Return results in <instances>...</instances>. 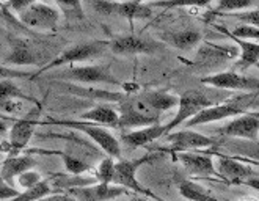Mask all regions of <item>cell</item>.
Listing matches in <instances>:
<instances>
[{
    "label": "cell",
    "mask_w": 259,
    "mask_h": 201,
    "mask_svg": "<svg viewBox=\"0 0 259 201\" xmlns=\"http://www.w3.org/2000/svg\"><path fill=\"white\" fill-rule=\"evenodd\" d=\"M231 99L230 91L215 90V88H203V90H189L184 95L179 96L176 116L166 125V135L175 132L176 128L184 125L201 110L209 109L219 104H223Z\"/></svg>",
    "instance_id": "1"
},
{
    "label": "cell",
    "mask_w": 259,
    "mask_h": 201,
    "mask_svg": "<svg viewBox=\"0 0 259 201\" xmlns=\"http://www.w3.org/2000/svg\"><path fill=\"white\" fill-rule=\"evenodd\" d=\"M48 123H52V125L62 126V128H68V129H74L83 132L85 135H88L91 140H93L104 152H107V156L112 159H121V145L118 138L109 132L105 128L93 125V123H87V121H80V119H48Z\"/></svg>",
    "instance_id": "2"
},
{
    "label": "cell",
    "mask_w": 259,
    "mask_h": 201,
    "mask_svg": "<svg viewBox=\"0 0 259 201\" xmlns=\"http://www.w3.org/2000/svg\"><path fill=\"white\" fill-rule=\"evenodd\" d=\"M119 115V128L118 129H142L146 126L159 125L160 118L157 113L149 110L146 104L142 101L140 96H131L126 95V98L121 101L116 107Z\"/></svg>",
    "instance_id": "3"
},
{
    "label": "cell",
    "mask_w": 259,
    "mask_h": 201,
    "mask_svg": "<svg viewBox=\"0 0 259 201\" xmlns=\"http://www.w3.org/2000/svg\"><path fill=\"white\" fill-rule=\"evenodd\" d=\"M254 96H256V93H251V95H245V96H240V98H231L230 101H226L223 104L209 107V109L201 110L192 119H189L186 123V126H187V129H190L195 126L207 125V123L222 121V119L233 118V116H240L243 113H247L245 109L253 102Z\"/></svg>",
    "instance_id": "4"
},
{
    "label": "cell",
    "mask_w": 259,
    "mask_h": 201,
    "mask_svg": "<svg viewBox=\"0 0 259 201\" xmlns=\"http://www.w3.org/2000/svg\"><path fill=\"white\" fill-rule=\"evenodd\" d=\"M162 156V154L157 152H151L146 154V156L135 159V160H118L115 162V175H113V185H118V187H123L126 190H134L137 193H143L146 196H151L152 193L149 190H146L143 185L137 179V170H139L142 165H145L146 162L156 160Z\"/></svg>",
    "instance_id": "5"
},
{
    "label": "cell",
    "mask_w": 259,
    "mask_h": 201,
    "mask_svg": "<svg viewBox=\"0 0 259 201\" xmlns=\"http://www.w3.org/2000/svg\"><path fill=\"white\" fill-rule=\"evenodd\" d=\"M60 10L55 4L46 2H30V5L19 14V21L38 32H49L54 30L60 21Z\"/></svg>",
    "instance_id": "6"
},
{
    "label": "cell",
    "mask_w": 259,
    "mask_h": 201,
    "mask_svg": "<svg viewBox=\"0 0 259 201\" xmlns=\"http://www.w3.org/2000/svg\"><path fill=\"white\" fill-rule=\"evenodd\" d=\"M236 46H219L212 43H203L198 48L196 57L193 60V66L198 71H206L210 72L209 75H212L215 69L225 65L226 61L236 58Z\"/></svg>",
    "instance_id": "7"
},
{
    "label": "cell",
    "mask_w": 259,
    "mask_h": 201,
    "mask_svg": "<svg viewBox=\"0 0 259 201\" xmlns=\"http://www.w3.org/2000/svg\"><path fill=\"white\" fill-rule=\"evenodd\" d=\"M105 48H109V41H91V43H80V44L71 46V48L63 51L58 57H55L51 63L44 65L36 74L32 75V79H35L36 75L49 71V69H55L63 65H72L75 61H83L88 58H93V57L99 55Z\"/></svg>",
    "instance_id": "8"
},
{
    "label": "cell",
    "mask_w": 259,
    "mask_h": 201,
    "mask_svg": "<svg viewBox=\"0 0 259 201\" xmlns=\"http://www.w3.org/2000/svg\"><path fill=\"white\" fill-rule=\"evenodd\" d=\"M201 84L207 85L209 88L215 90H239V91H250V93H259V79L256 77H248L243 74H237L233 71H222L212 75L201 77Z\"/></svg>",
    "instance_id": "9"
},
{
    "label": "cell",
    "mask_w": 259,
    "mask_h": 201,
    "mask_svg": "<svg viewBox=\"0 0 259 201\" xmlns=\"http://www.w3.org/2000/svg\"><path fill=\"white\" fill-rule=\"evenodd\" d=\"M57 79L79 84H109L121 87V82L104 66H68L60 71Z\"/></svg>",
    "instance_id": "10"
},
{
    "label": "cell",
    "mask_w": 259,
    "mask_h": 201,
    "mask_svg": "<svg viewBox=\"0 0 259 201\" xmlns=\"http://www.w3.org/2000/svg\"><path fill=\"white\" fill-rule=\"evenodd\" d=\"M38 125L39 121L36 118L27 116L22 119H16L8 132V138L0 143V151L10 152V156H18V152L28 145Z\"/></svg>",
    "instance_id": "11"
},
{
    "label": "cell",
    "mask_w": 259,
    "mask_h": 201,
    "mask_svg": "<svg viewBox=\"0 0 259 201\" xmlns=\"http://www.w3.org/2000/svg\"><path fill=\"white\" fill-rule=\"evenodd\" d=\"M228 138H243V140L257 142L259 138V113H243L236 116L228 125L215 131Z\"/></svg>",
    "instance_id": "12"
},
{
    "label": "cell",
    "mask_w": 259,
    "mask_h": 201,
    "mask_svg": "<svg viewBox=\"0 0 259 201\" xmlns=\"http://www.w3.org/2000/svg\"><path fill=\"white\" fill-rule=\"evenodd\" d=\"M109 48L118 55H137V54H156L162 49V44L154 39H146L135 35H121L109 41Z\"/></svg>",
    "instance_id": "13"
},
{
    "label": "cell",
    "mask_w": 259,
    "mask_h": 201,
    "mask_svg": "<svg viewBox=\"0 0 259 201\" xmlns=\"http://www.w3.org/2000/svg\"><path fill=\"white\" fill-rule=\"evenodd\" d=\"M129 190L118 187V185L113 184H91L87 185V187H74L66 190L65 193L72 196L75 201H110V199H116L123 195H127Z\"/></svg>",
    "instance_id": "14"
},
{
    "label": "cell",
    "mask_w": 259,
    "mask_h": 201,
    "mask_svg": "<svg viewBox=\"0 0 259 201\" xmlns=\"http://www.w3.org/2000/svg\"><path fill=\"white\" fill-rule=\"evenodd\" d=\"M166 140L171 145V151L176 152H189V149H204L209 146H215V140L206 137L200 132L192 129H184L178 132H170L166 135Z\"/></svg>",
    "instance_id": "15"
},
{
    "label": "cell",
    "mask_w": 259,
    "mask_h": 201,
    "mask_svg": "<svg viewBox=\"0 0 259 201\" xmlns=\"http://www.w3.org/2000/svg\"><path fill=\"white\" fill-rule=\"evenodd\" d=\"M214 168L217 176L223 178L225 181L231 182V184H237V182H245L250 178H254V172L240 162H236L233 159H228L225 156H220V154H215L214 159Z\"/></svg>",
    "instance_id": "16"
},
{
    "label": "cell",
    "mask_w": 259,
    "mask_h": 201,
    "mask_svg": "<svg viewBox=\"0 0 259 201\" xmlns=\"http://www.w3.org/2000/svg\"><path fill=\"white\" fill-rule=\"evenodd\" d=\"M38 160L33 156H28V154H25V156H19V154L18 156H8L0 165V178L14 187V179L22 173L33 170Z\"/></svg>",
    "instance_id": "17"
},
{
    "label": "cell",
    "mask_w": 259,
    "mask_h": 201,
    "mask_svg": "<svg viewBox=\"0 0 259 201\" xmlns=\"http://www.w3.org/2000/svg\"><path fill=\"white\" fill-rule=\"evenodd\" d=\"M175 157L181 162L189 173L196 176H212L217 175L214 168V159L207 154H196V152H176Z\"/></svg>",
    "instance_id": "18"
},
{
    "label": "cell",
    "mask_w": 259,
    "mask_h": 201,
    "mask_svg": "<svg viewBox=\"0 0 259 201\" xmlns=\"http://www.w3.org/2000/svg\"><path fill=\"white\" fill-rule=\"evenodd\" d=\"M166 135V125H152V126H146L142 129H135V131H129L126 134H123L121 137V142H123L126 146L131 148H139V146H145L151 142L157 140V138Z\"/></svg>",
    "instance_id": "19"
},
{
    "label": "cell",
    "mask_w": 259,
    "mask_h": 201,
    "mask_svg": "<svg viewBox=\"0 0 259 201\" xmlns=\"http://www.w3.org/2000/svg\"><path fill=\"white\" fill-rule=\"evenodd\" d=\"M80 121L93 123V125H101L102 128H119V115L115 107L109 104H99L95 105L93 109L83 112L79 118Z\"/></svg>",
    "instance_id": "20"
},
{
    "label": "cell",
    "mask_w": 259,
    "mask_h": 201,
    "mask_svg": "<svg viewBox=\"0 0 259 201\" xmlns=\"http://www.w3.org/2000/svg\"><path fill=\"white\" fill-rule=\"evenodd\" d=\"M203 35L198 30H178V32H165L162 33V41L170 44L171 48L189 51L201 44Z\"/></svg>",
    "instance_id": "21"
},
{
    "label": "cell",
    "mask_w": 259,
    "mask_h": 201,
    "mask_svg": "<svg viewBox=\"0 0 259 201\" xmlns=\"http://www.w3.org/2000/svg\"><path fill=\"white\" fill-rule=\"evenodd\" d=\"M140 98L146 104L148 109L157 115L160 112L175 109L179 104V96L170 95V93H166V91H146L143 95H140Z\"/></svg>",
    "instance_id": "22"
},
{
    "label": "cell",
    "mask_w": 259,
    "mask_h": 201,
    "mask_svg": "<svg viewBox=\"0 0 259 201\" xmlns=\"http://www.w3.org/2000/svg\"><path fill=\"white\" fill-rule=\"evenodd\" d=\"M226 33V32H225ZM230 36L236 46L240 49V57L236 61V66L240 71H245L251 66H256V63H259V44L253 43V41H245V39H239L231 36L230 33H226Z\"/></svg>",
    "instance_id": "23"
},
{
    "label": "cell",
    "mask_w": 259,
    "mask_h": 201,
    "mask_svg": "<svg viewBox=\"0 0 259 201\" xmlns=\"http://www.w3.org/2000/svg\"><path fill=\"white\" fill-rule=\"evenodd\" d=\"M215 148H225V149H230L233 154H239V156H243V157L259 160V142L226 137V140L215 143Z\"/></svg>",
    "instance_id": "24"
},
{
    "label": "cell",
    "mask_w": 259,
    "mask_h": 201,
    "mask_svg": "<svg viewBox=\"0 0 259 201\" xmlns=\"http://www.w3.org/2000/svg\"><path fill=\"white\" fill-rule=\"evenodd\" d=\"M113 14L127 19H149L152 18V10L143 2H115Z\"/></svg>",
    "instance_id": "25"
},
{
    "label": "cell",
    "mask_w": 259,
    "mask_h": 201,
    "mask_svg": "<svg viewBox=\"0 0 259 201\" xmlns=\"http://www.w3.org/2000/svg\"><path fill=\"white\" fill-rule=\"evenodd\" d=\"M5 63H11V65H35L36 61H35V55H33L32 49L28 48L25 41L14 39L11 54L7 57Z\"/></svg>",
    "instance_id": "26"
},
{
    "label": "cell",
    "mask_w": 259,
    "mask_h": 201,
    "mask_svg": "<svg viewBox=\"0 0 259 201\" xmlns=\"http://www.w3.org/2000/svg\"><path fill=\"white\" fill-rule=\"evenodd\" d=\"M54 193H57V192L52 187L51 179L46 178L41 182H38L36 185H33V187L21 192L16 198L8 199V201H39V199L49 196V195H54Z\"/></svg>",
    "instance_id": "27"
},
{
    "label": "cell",
    "mask_w": 259,
    "mask_h": 201,
    "mask_svg": "<svg viewBox=\"0 0 259 201\" xmlns=\"http://www.w3.org/2000/svg\"><path fill=\"white\" fill-rule=\"evenodd\" d=\"M178 190L182 196L190 201H220L215 196H212L203 185H198L192 181H181Z\"/></svg>",
    "instance_id": "28"
},
{
    "label": "cell",
    "mask_w": 259,
    "mask_h": 201,
    "mask_svg": "<svg viewBox=\"0 0 259 201\" xmlns=\"http://www.w3.org/2000/svg\"><path fill=\"white\" fill-rule=\"evenodd\" d=\"M8 101H32L30 96H27L21 88L14 84L13 81H0V104L8 102Z\"/></svg>",
    "instance_id": "29"
},
{
    "label": "cell",
    "mask_w": 259,
    "mask_h": 201,
    "mask_svg": "<svg viewBox=\"0 0 259 201\" xmlns=\"http://www.w3.org/2000/svg\"><path fill=\"white\" fill-rule=\"evenodd\" d=\"M60 156L63 159V164L66 167V172L71 173V176H82V173L85 172H90L91 170V165L79 157L75 156H71L68 152H58Z\"/></svg>",
    "instance_id": "30"
},
{
    "label": "cell",
    "mask_w": 259,
    "mask_h": 201,
    "mask_svg": "<svg viewBox=\"0 0 259 201\" xmlns=\"http://www.w3.org/2000/svg\"><path fill=\"white\" fill-rule=\"evenodd\" d=\"M113 175H115V159L105 157L98 165V170L95 173V179H96V182H101V184H112Z\"/></svg>",
    "instance_id": "31"
},
{
    "label": "cell",
    "mask_w": 259,
    "mask_h": 201,
    "mask_svg": "<svg viewBox=\"0 0 259 201\" xmlns=\"http://www.w3.org/2000/svg\"><path fill=\"white\" fill-rule=\"evenodd\" d=\"M55 7H58L60 13H63L66 19H83V10L82 2L79 0H65V2H55Z\"/></svg>",
    "instance_id": "32"
},
{
    "label": "cell",
    "mask_w": 259,
    "mask_h": 201,
    "mask_svg": "<svg viewBox=\"0 0 259 201\" xmlns=\"http://www.w3.org/2000/svg\"><path fill=\"white\" fill-rule=\"evenodd\" d=\"M256 2H251V0H220V2L215 4L217 11L223 13V11H242L254 7Z\"/></svg>",
    "instance_id": "33"
},
{
    "label": "cell",
    "mask_w": 259,
    "mask_h": 201,
    "mask_svg": "<svg viewBox=\"0 0 259 201\" xmlns=\"http://www.w3.org/2000/svg\"><path fill=\"white\" fill-rule=\"evenodd\" d=\"M225 32H226V30H225ZM226 33H230L231 36L239 38V39H245V41L259 39V28L251 27V25H247V24H242L237 28H234L233 32H226Z\"/></svg>",
    "instance_id": "34"
},
{
    "label": "cell",
    "mask_w": 259,
    "mask_h": 201,
    "mask_svg": "<svg viewBox=\"0 0 259 201\" xmlns=\"http://www.w3.org/2000/svg\"><path fill=\"white\" fill-rule=\"evenodd\" d=\"M41 181H42L41 175L38 172H33V170H30V172H25V173H22L21 176L16 178V182L21 185V187H24L25 190L30 189V187H33V185H36Z\"/></svg>",
    "instance_id": "35"
},
{
    "label": "cell",
    "mask_w": 259,
    "mask_h": 201,
    "mask_svg": "<svg viewBox=\"0 0 259 201\" xmlns=\"http://www.w3.org/2000/svg\"><path fill=\"white\" fill-rule=\"evenodd\" d=\"M32 72L27 71H19L14 68H8L0 65V81H14V79H24V77H30Z\"/></svg>",
    "instance_id": "36"
},
{
    "label": "cell",
    "mask_w": 259,
    "mask_h": 201,
    "mask_svg": "<svg viewBox=\"0 0 259 201\" xmlns=\"http://www.w3.org/2000/svg\"><path fill=\"white\" fill-rule=\"evenodd\" d=\"M234 16H236L239 21H242L243 24L259 28V8H257V10H250V11H243V13L234 14Z\"/></svg>",
    "instance_id": "37"
},
{
    "label": "cell",
    "mask_w": 259,
    "mask_h": 201,
    "mask_svg": "<svg viewBox=\"0 0 259 201\" xmlns=\"http://www.w3.org/2000/svg\"><path fill=\"white\" fill-rule=\"evenodd\" d=\"M21 192L16 189V187H13V185L7 184L2 178H0V201H4V199H13V198H16Z\"/></svg>",
    "instance_id": "38"
},
{
    "label": "cell",
    "mask_w": 259,
    "mask_h": 201,
    "mask_svg": "<svg viewBox=\"0 0 259 201\" xmlns=\"http://www.w3.org/2000/svg\"><path fill=\"white\" fill-rule=\"evenodd\" d=\"M91 5L101 14H113L115 11V2H93Z\"/></svg>",
    "instance_id": "39"
},
{
    "label": "cell",
    "mask_w": 259,
    "mask_h": 201,
    "mask_svg": "<svg viewBox=\"0 0 259 201\" xmlns=\"http://www.w3.org/2000/svg\"><path fill=\"white\" fill-rule=\"evenodd\" d=\"M0 109H2L4 112H8V113H13L21 109V102L19 101H8V102H4L0 104Z\"/></svg>",
    "instance_id": "40"
},
{
    "label": "cell",
    "mask_w": 259,
    "mask_h": 201,
    "mask_svg": "<svg viewBox=\"0 0 259 201\" xmlns=\"http://www.w3.org/2000/svg\"><path fill=\"white\" fill-rule=\"evenodd\" d=\"M39 201H75V199L66 193H54V195H49V196H46Z\"/></svg>",
    "instance_id": "41"
},
{
    "label": "cell",
    "mask_w": 259,
    "mask_h": 201,
    "mask_svg": "<svg viewBox=\"0 0 259 201\" xmlns=\"http://www.w3.org/2000/svg\"><path fill=\"white\" fill-rule=\"evenodd\" d=\"M8 134V126H7V123L4 119H0V143L4 142V138L7 137Z\"/></svg>",
    "instance_id": "42"
},
{
    "label": "cell",
    "mask_w": 259,
    "mask_h": 201,
    "mask_svg": "<svg viewBox=\"0 0 259 201\" xmlns=\"http://www.w3.org/2000/svg\"><path fill=\"white\" fill-rule=\"evenodd\" d=\"M245 184L248 185V187H251V189L259 192V178H250L248 181H245Z\"/></svg>",
    "instance_id": "43"
},
{
    "label": "cell",
    "mask_w": 259,
    "mask_h": 201,
    "mask_svg": "<svg viewBox=\"0 0 259 201\" xmlns=\"http://www.w3.org/2000/svg\"><path fill=\"white\" fill-rule=\"evenodd\" d=\"M129 201H151L149 198H142V196H137V198H131Z\"/></svg>",
    "instance_id": "44"
},
{
    "label": "cell",
    "mask_w": 259,
    "mask_h": 201,
    "mask_svg": "<svg viewBox=\"0 0 259 201\" xmlns=\"http://www.w3.org/2000/svg\"><path fill=\"white\" fill-rule=\"evenodd\" d=\"M151 198H154V199H157V201H165V199H162V198H159V196H156V195H151Z\"/></svg>",
    "instance_id": "45"
},
{
    "label": "cell",
    "mask_w": 259,
    "mask_h": 201,
    "mask_svg": "<svg viewBox=\"0 0 259 201\" xmlns=\"http://www.w3.org/2000/svg\"><path fill=\"white\" fill-rule=\"evenodd\" d=\"M256 68H257V69H259V63H256Z\"/></svg>",
    "instance_id": "46"
}]
</instances>
